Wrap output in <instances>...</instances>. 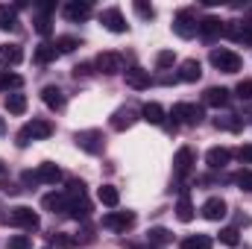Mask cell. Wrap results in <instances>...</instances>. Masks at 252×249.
<instances>
[{
    "instance_id": "obj_1",
    "label": "cell",
    "mask_w": 252,
    "mask_h": 249,
    "mask_svg": "<svg viewBox=\"0 0 252 249\" xmlns=\"http://www.w3.org/2000/svg\"><path fill=\"white\" fill-rule=\"evenodd\" d=\"M50 135H53V124H50V121L32 118L30 124L18 132V147H27L30 141H44V138H50Z\"/></svg>"
},
{
    "instance_id": "obj_2",
    "label": "cell",
    "mask_w": 252,
    "mask_h": 249,
    "mask_svg": "<svg viewBox=\"0 0 252 249\" xmlns=\"http://www.w3.org/2000/svg\"><path fill=\"white\" fill-rule=\"evenodd\" d=\"M208 62L214 64L220 73H238V70L244 67V59H241L235 50H229V47H217V50H211Z\"/></svg>"
},
{
    "instance_id": "obj_3",
    "label": "cell",
    "mask_w": 252,
    "mask_h": 249,
    "mask_svg": "<svg viewBox=\"0 0 252 249\" xmlns=\"http://www.w3.org/2000/svg\"><path fill=\"white\" fill-rule=\"evenodd\" d=\"M73 141H76V147H79L82 153H88V156H100V153L106 150V138H103L100 129H82V132L73 135Z\"/></svg>"
},
{
    "instance_id": "obj_4",
    "label": "cell",
    "mask_w": 252,
    "mask_h": 249,
    "mask_svg": "<svg viewBox=\"0 0 252 249\" xmlns=\"http://www.w3.org/2000/svg\"><path fill=\"white\" fill-rule=\"evenodd\" d=\"M170 118H173V124L179 126H199L202 124V118H205V112H202V106H196V103H176L173 106V112H170Z\"/></svg>"
},
{
    "instance_id": "obj_5",
    "label": "cell",
    "mask_w": 252,
    "mask_h": 249,
    "mask_svg": "<svg viewBox=\"0 0 252 249\" xmlns=\"http://www.w3.org/2000/svg\"><path fill=\"white\" fill-rule=\"evenodd\" d=\"M94 67L100 73H106V76H115V73H124L126 70V59L121 53H115V50H106V53H100L94 59Z\"/></svg>"
},
{
    "instance_id": "obj_6",
    "label": "cell",
    "mask_w": 252,
    "mask_h": 249,
    "mask_svg": "<svg viewBox=\"0 0 252 249\" xmlns=\"http://www.w3.org/2000/svg\"><path fill=\"white\" fill-rule=\"evenodd\" d=\"M9 223L18 226V229H24V232H35L41 220H38V214H35L32 208H27V205H15L12 214H9Z\"/></svg>"
},
{
    "instance_id": "obj_7",
    "label": "cell",
    "mask_w": 252,
    "mask_h": 249,
    "mask_svg": "<svg viewBox=\"0 0 252 249\" xmlns=\"http://www.w3.org/2000/svg\"><path fill=\"white\" fill-rule=\"evenodd\" d=\"M196 30H199V21H196V15H193L190 9L176 12V18H173V32H176L179 38H193Z\"/></svg>"
},
{
    "instance_id": "obj_8",
    "label": "cell",
    "mask_w": 252,
    "mask_h": 249,
    "mask_svg": "<svg viewBox=\"0 0 252 249\" xmlns=\"http://www.w3.org/2000/svg\"><path fill=\"white\" fill-rule=\"evenodd\" d=\"M100 24H103L109 32H115V35H124L126 30H129V24H126L124 12H121L118 6H112V9H103V12H100Z\"/></svg>"
},
{
    "instance_id": "obj_9",
    "label": "cell",
    "mask_w": 252,
    "mask_h": 249,
    "mask_svg": "<svg viewBox=\"0 0 252 249\" xmlns=\"http://www.w3.org/2000/svg\"><path fill=\"white\" fill-rule=\"evenodd\" d=\"M135 226V214L132 211H109L103 217V229H112V232H126Z\"/></svg>"
},
{
    "instance_id": "obj_10",
    "label": "cell",
    "mask_w": 252,
    "mask_h": 249,
    "mask_svg": "<svg viewBox=\"0 0 252 249\" xmlns=\"http://www.w3.org/2000/svg\"><path fill=\"white\" fill-rule=\"evenodd\" d=\"M223 35H229V38H232V41H238V44H247V47H252V21H250V24H241V21H226Z\"/></svg>"
},
{
    "instance_id": "obj_11",
    "label": "cell",
    "mask_w": 252,
    "mask_h": 249,
    "mask_svg": "<svg viewBox=\"0 0 252 249\" xmlns=\"http://www.w3.org/2000/svg\"><path fill=\"white\" fill-rule=\"evenodd\" d=\"M226 214H229V205H226V199H220V196H211V199H205V202H202V217H205V220H211V223H220Z\"/></svg>"
},
{
    "instance_id": "obj_12",
    "label": "cell",
    "mask_w": 252,
    "mask_h": 249,
    "mask_svg": "<svg viewBox=\"0 0 252 249\" xmlns=\"http://www.w3.org/2000/svg\"><path fill=\"white\" fill-rule=\"evenodd\" d=\"M124 76H126V85L129 88H135V91H144V88H150L153 85V76H150V70H144V67H126L124 70Z\"/></svg>"
},
{
    "instance_id": "obj_13",
    "label": "cell",
    "mask_w": 252,
    "mask_h": 249,
    "mask_svg": "<svg viewBox=\"0 0 252 249\" xmlns=\"http://www.w3.org/2000/svg\"><path fill=\"white\" fill-rule=\"evenodd\" d=\"M193 164H196V153H193L190 147H182V150L173 156V173H176V176H188L190 170H193Z\"/></svg>"
},
{
    "instance_id": "obj_14",
    "label": "cell",
    "mask_w": 252,
    "mask_h": 249,
    "mask_svg": "<svg viewBox=\"0 0 252 249\" xmlns=\"http://www.w3.org/2000/svg\"><path fill=\"white\" fill-rule=\"evenodd\" d=\"M229 100H232V94H229V88H223V85H211V88H205V94H202V103H205V106H214V109H226Z\"/></svg>"
},
{
    "instance_id": "obj_15",
    "label": "cell",
    "mask_w": 252,
    "mask_h": 249,
    "mask_svg": "<svg viewBox=\"0 0 252 249\" xmlns=\"http://www.w3.org/2000/svg\"><path fill=\"white\" fill-rule=\"evenodd\" d=\"M91 12H94V9H91V3H85V0H70V3H64V18L73 21V24L88 21Z\"/></svg>"
},
{
    "instance_id": "obj_16",
    "label": "cell",
    "mask_w": 252,
    "mask_h": 249,
    "mask_svg": "<svg viewBox=\"0 0 252 249\" xmlns=\"http://www.w3.org/2000/svg\"><path fill=\"white\" fill-rule=\"evenodd\" d=\"M223 30H226V21H220V18H214V15H208V18H202L199 21V35L205 38V41H214L217 35H223Z\"/></svg>"
},
{
    "instance_id": "obj_17",
    "label": "cell",
    "mask_w": 252,
    "mask_h": 249,
    "mask_svg": "<svg viewBox=\"0 0 252 249\" xmlns=\"http://www.w3.org/2000/svg\"><path fill=\"white\" fill-rule=\"evenodd\" d=\"M67 199H70V196H67ZM67 217H70V220L85 223V220L91 217V202H88L85 196H73V199L67 202Z\"/></svg>"
},
{
    "instance_id": "obj_18",
    "label": "cell",
    "mask_w": 252,
    "mask_h": 249,
    "mask_svg": "<svg viewBox=\"0 0 252 249\" xmlns=\"http://www.w3.org/2000/svg\"><path fill=\"white\" fill-rule=\"evenodd\" d=\"M67 193L64 190H53V193H44L41 196V205L47 208V211H53V214H67Z\"/></svg>"
},
{
    "instance_id": "obj_19",
    "label": "cell",
    "mask_w": 252,
    "mask_h": 249,
    "mask_svg": "<svg viewBox=\"0 0 252 249\" xmlns=\"http://www.w3.org/2000/svg\"><path fill=\"white\" fill-rule=\"evenodd\" d=\"M205 161H208L211 170H223V167L232 161V150H226V147H211V150L205 153Z\"/></svg>"
},
{
    "instance_id": "obj_20",
    "label": "cell",
    "mask_w": 252,
    "mask_h": 249,
    "mask_svg": "<svg viewBox=\"0 0 252 249\" xmlns=\"http://www.w3.org/2000/svg\"><path fill=\"white\" fill-rule=\"evenodd\" d=\"M41 100H44V106L53 109V112L64 109V91L59 85H44V88H41Z\"/></svg>"
},
{
    "instance_id": "obj_21",
    "label": "cell",
    "mask_w": 252,
    "mask_h": 249,
    "mask_svg": "<svg viewBox=\"0 0 252 249\" xmlns=\"http://www.w3.org/2000/svg\"><path fill=\"white\" fill-rule=\"evenodd\" d=\"M199 76H202V64L196 62V59H185V62L179 64V73H176L179 82H196Z\"/></svg>"
},
{
    "instance_id": "obj_22",
    "label": "cell",
    "mask_w": 252,
    "mask_h": 249,
    "mask_svg": "<svg viewBox=\"0 0 252 249\" xmlns=\"http://www.w3.org/2000/svg\"><path fill=\"white\" fill-rule=\"evenodd\" d=\"M35 173H38V182H41V185H56V182H62V170H59L53 161H44Z\"/></svg>"
},
{
    "instance_id": "obj_23",
    "label": "cell",
    "mask_w": 252,
    "mask_h": 249,
    "mask_svg": "<svg viewBox=\"0 0 252 249\" xmlns=\"http://www.w3.org/2000/svg\"><path fill=\"white\" fill-rule=\"evenodd\" d=\"M109 124H112L115 132H124V129H129V126L135 124V112H132L129 106H126V109H118V112L112 115V121H109Z\"/></svg>"
},
{
    "instance_id": "obj_24",
    "label": "cell",
    "mask_w": 252,
    "mask_h": 249,
    "mask_svg": "<svg viewBox=\"0 0 252 249\" xmlns=\"http://www.w3.org/2000/svg\"><path fill=\"white\" fill-rule=\"evenodd\" d=\"M141 121H147V124H153V126H164V109L158 103H147L141 109Z\"/></svg>"
},
{
    "instance_id": "obj_25",
    "label": "cell",
    "mask_w": 252,
    "mask_h": 249,
    "mask_svg": "<svg viewBox=\"0 0 252 249\" xmlns=\"http://www.w3.org/2000/svg\"><path fill=\"white\" fill-rule=\"evenodd\" d=\"M147 241H150V247H167V244L173 241V232L164 229V226H153V229L147 232Z\"/></svg>"
},
{
    "instance_id": "obj_26",
    "label": "cell",
    "mask_w": 252,
    "mask_h": 249,
    "mask_svg": "<svg viewBox=\"0 0 252 249\" xmlns=\"http://www.w3.org/2000/svg\"><path fill=\"white\" fill-rule=\"evenodd\" d=\"M0 62L3 64H21L24 62L21 44H0Z\"/></svg>"
},
{
    "instance_id": "obj_27",
    "label": "cell",
    "mask_w": 252,
    "mask_h": 249,
    "mask_svg": "<svg viewBox=\"0 0 252 249\" xmlns=\"http://www.w3.org/2000/svg\"><path fill=\"white\" fill-rule=\"evenodd\" d=\"M217 129H226V132H241L244 129V118L241 115H217L214 118Z\"/></svg>"
},
{
    "instance_id": "obj_28",
    "label": "cell",
    "mask_w": 252,
    "mask_h": 249,
    "mask_svg": "<svg viewBox=\"0 0 252 249\" xmlns=\"http://www.w3.org/2000/svg\"><path fill=\"white\" fill-rule=\"evenodd\" d=\"M15 27H18V12H15V6H9V3H0V30L12 32Z\"/></svg>"
},
{
    "instance_id": "obj_29",
    "label": "cell",
    "mask_w": 252,
    "mask_h": 249,
    "mask_svg": "<svg viewBox=\"0 0 252 249\" xmlns=\"http://www.w3.org/2000/svg\"><path fill=\"white\" fill-rule=\"evenodd\" d=\"M193 202H190V196H188V190H182V196H179V202H176V217L182 220V223H190L193 220Z\"/></svg>"
},
{
    "instance_id": "obj_30",
    "label": "cell",
    "mask_w": 252,
    "mask_h": 249,
    "mask_svg": "<svg viewBox=\"0 0 252 249\" xmlns=\"http://www.w3.org/2000/svg\"><path fill=\"white\" fill-rule=\"evenodd\" d=\"M6 112L9 115H24L27 112V94H18V91L6 94Z\"/></svg>"
},
{
    "instance_id": "obj_31",
    "label": "cell",
    "mask_w": 252,
    "mask_h": 249,
    "mask_svg": "<svg viewBox=\"0 0 252 249\" xmlns=\"http://www.w3.org/2000/svg\"><path fill=\"white\" fill-rule=\"evenodd\" d=\"M21 85H24V79H21L18 73H12V70H3V67H0V91H6V94H9V91H18Z\"/></svg>"
},
{
    "instance_id": "obj_32",
    "label": "cell",
    "mask_w": 252,
    "mask_h": 249,
    "mask_svg": "<svg viewBox=\"0 0 252 249\" xmlns=\"http://www.w3.org/2000/svg\"><path fill=\"white\" fill-rule=\"evenodd\" d=\"M59 56V50H56V44H38L35 47V53H32V59L38 64H47V62H53Z\"/></svg>"
},
{
    "instance_id": "obj_33",
    "label": "cell",
    "mask_w": 252,
    "mask_h": 249,
    "mask_svg": "<svg viewBox=\"0 0 252 249\" xmlns=\"http://www.w3.org/2000/svg\"><path fill=\"white\" fill-rule=\"evenodd\" d=\"M97 199H100L103 205H109V208H118V202H121V193H118V187L103 185L100 190H97Z\"/></svg>"
},
{
    "instance_id": "obj_34",
    "label": "cell",
    "mask_w": 252,
    "mask_h": 249,
    "mask_svg": "<svg viewBox=\"0 0 252 249\" xmlns=\"http://www.w3.org/2000/svg\"><path fill=\"white\" fill-rule=\"evenodd\" d=\"M182 249H211V238L208 235H188L182 241Z\"/></svg>"
},
{
    "instance_id": "obj_35",
    "label": "cell",
    "mask_w": 252,
    "mask_h": 249,
    "mask_svg": "<svg viewBox=\"0 0 252 249\" xmlns=\"http://www.w3.org/2000/svg\"><path fill=\"white\" fill-rule=\"evenodd\" d=\"M50 244L59 249H76L79 244H76V238H70V235H64V232H53L50 235Z\"/></svg>"
},
{
    "instance_id": "obj_36",
    "label": "cell",
    "mask_w": 252,
    "mask_h": 249,
    "mask_svg": "<svg viewBox=\"0 0 252 249\" xmlns=\"http://www.w3.org/2000/svg\"><path fill=\"white\" fill-rule=\"evenodd\" d=\"M79 47V38H73V35H59L56 38V50L59 53H73Z\"/></svg>"
},
{
    "instance_id": "obj_37",
    "label": "cell",
    "mask_w": 252,
    "mask_h": 249,
    "mask_svg": "<svg viewBox=\"0 0 252 249\" xmlns=\"http://www.w3.org/2000/svg\"><path fill=\"white\" fill-rule=\"evenodd\" d=\"M35 32H38L41 38H47V35L53 32V21H50L47 15H38V18H35Z\"/></svg>"
},
{
    "instance_id": "obj_38",
    "label": "cell",
    "mask_w": 252,
    "mask_h": 249,
    "mask_svg": "<svg viewBox=\"0 0 252 249\" xmlns=\"http://www.w3.org/2000/svg\"><path fill=\"white\" fill-rule=\"evenodd\" d=\"M173 62H176V53H173V50H161V53L156 56V67H158V70H167Z\"/></svg>"
},
{
    "instance_id": "obj_39",
    "label": "cell",
    "mask_w": 252,
    "mask_h": 249,
    "mask_svg": "<svg viewBox=\"0 0 252 249\" xmlns=\"http://www.w3.org/2000/svg\"><path fill=\"white\" fill-rule=\"evenodd\" d=\"M6 247L9 249H32V241H30V235H12Z\"/></svg>"
},
{
    "instance_id": "obj_40",
    "label": "cell",
    "mask_w": 252,
    "mask_h": 249,
    "mask_svg": "<svg viewBox=\"0 0 252 249\" xmlns=\"http://www.w3.org/2000/svg\"><path fill=\"white\" fill-rule=\"evenodd\" d=\"M235 94H238L244 103H252V79H241L238 88H235Z\"/></svg>"
},
{
    "instance_id": "obj_41",
    "label": "cell",
    "mask_w": 252,
    "mask_h": 249,
    "mask_svg": "<svg viewBox=\"0 0 252 249\" xmlns=\"http://www.w3.org/2000/svg\"><path fill=\"white\" fill-rule=\"evenodd\" d=\"M235 185L241 190H252V170H238L235 173Z\"/></svg>"
},
{
    "instance_id": "obj_42",
    "label": "cell",
    "mask_w": 252,
    "mask_h": 249,
    "mask_svg": "<svg viewBox=\"0 0 252 249\" xmlns=\"http://www.w3.org/2000/svg\"><path fill=\"white\" fill-rule=\"evenodd\" d=\"M132 9H135V12H138V15H141L144 21H150V18H156V9H153L150 3H144V0H135V3H132Z\"/></svg>"
},
{
    "instance_id": "obj_43",
    "label": "cell",
    "mask_w": 252,
    "mask_h": 249,
    "mask_svg": "<svg viewBox=\"0 0 252 249\" xmlns=\"http://www.w3.org/2000/svg\"><path fill=\"white\" fill-rule=\"evenodd\" d=\"M70 199L73 196H85V182L82 179H67V190H64Z\"/></svg>"
},
{
    "instance_id": "obj_44",
    "label": "cell",
    "mask_w": 252,
    "mask_h": 249,
    "mask_svg": "<svg viewBox=\"0 0 252 249\" xmlns=\"http://www.w3.org/2000/svg\"><path fill=\"white\" fill-rule=\"evenodd\" d=\"M220 244H226V247H238V244H241L238 229H223V232H220Z\"/></svg>"
},
{
    "instance_id": "obj_45",
    "label": "cell",
    "mask_w": 252,
    "mask_h": 249,
    "mask_svg": "<svg viewBox=\"0 0 252 249\" xmlns=\"http://www.w3.org/2000/svg\"><path fill=\"white\" fill-rule=\"evenodd\" d=\"M76 244H94V229L91 226H82V232L76 235Z\"/></svg>"
},
{
    "instance_id": "obj_46",
    "label": "cell",
    "mask_w": 252,
    "mask_h": 249,
    "mask_svg": "<svg viewBox=\"0 0 252 249\" xmlns=\"http://www.w3.org/2000/svg\"><path fill=\"white\" fill-rule=\"evenodd\" d=\"M235 156H238V161H244V164H252V144H244V147H241Z\"/></svg>"
},
{
    "instance_id": "obj_47",
    "label": "cell",
    "mask_w": 252,
    "mask_h": 249,
    "mask_svg": "<svg viewBox=\"0 0 252 249\" xmlns=\"http://www.w3.org/2000/svg\"><path fill=\"white\" fill-rule=\"evenodd\" d=\"M21 182H24L27 187H32V185H41V182H38V173H32V170H24V173H21Z\"/></svg>"
},
{
    "instance_id": "obj_48",
    "label": "cell",
    "mask_w": 252,
    "mask_h": 249,
    "mask_svg": "<svg viewBox=\"0 0 252 249\" xmlns=\"http://www.w3.org/2000/svg\"><path fill=\"white\" fill-rule=\"evenodd\" d=\"M91 67H94V64H88V62L76 64V67H73V76H76V79H79V76H91V73H94Z\"/></svg>"
},
{
    "instance_id": "obj_49",
    "label": "cell",
    "mask_w": 252,
    "mask_h": 249,
    "mask_svg": "<svg viewBox=\"0 0 252 249\" xmlns=\"http://www.w3.org/2000/svg\"><path fill=\"white\" fill-rule=\"evenodd\" d=\"M0 193H9V196H15V193H21V187L15 185V182H0Z\"/></svg>"
},
{
    "instance_id": "obj_50",
    "label": "cell",
    "mask_w": 252,
    "mask_h": 249,
    "mask_svg": "<svg viewBox=\"0 0 252 249\" xmlns=\"http://www.w3.org/2000/svg\"><path fill=\"white\" fill-rule=\"evenodd\" d=\"M53 9H56V3H38V15H47V18H50Z\"/></svg>"
},
{
    "instance_id": "obj_51",
    "label": "cell",
    "mask_w": 252,
    "mask_h": 249,
    "mask_svg": "<svg viewBox=\"0 0 252 249\" xmlns=\"http://www.w3.org/2000/svg\"><path fill=\"white\" fill-rule=\"evenodd\" d=\"M3 132H6V121H3V118H0V135H3Z\"/></svg>"
},
{
    "instance_id": "obj_52",
    "label": "cell",
    "mask_w": 252,
    "mask_h": 249,
    "mask_svg": "<svg viewBox=\"0 0 252 249\" xmlns=\"http://www.w3.org/2000/svg\"><path fill=\"white\" fill-rule=\"evenodd\" d=\"M3 170H6V164H3V161H0V173H3Z\"/></svg>"
},
{
    "instance_id": "obj_53",
    "label": "cell",
    "mask_w": 252,
    "mask_h": 249,
    "mask_svg": "<svg viewBox=\"0 0 252 249\" xmlns=\"http://www.w3.org/2000/svg\"><path fill=\"white\" fill-rule=\"evenodd\" d=\"M247 15H250V18H252V6H250V9H247Z\"/></svg>"
},
{
    "instance_id": "obj_54",
    "label": "cell",
    "mask_w": 252,
    "mask_h": 249,
    "mask_svg": "<svg viewBox=\"0 0 252 249\" xmlns=\"http://www.w3.org/2000/svg\"><path fill=\"white\" fill-rule=\"evenodd\" d=\"M44 249H53V247H44Z\"/></svg>"
}]
</instances>
